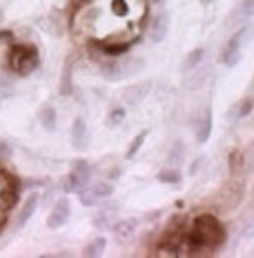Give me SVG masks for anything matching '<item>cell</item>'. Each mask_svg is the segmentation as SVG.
<instances>
[{
  "instance_id": "obj_1",
  "label": "cell",
  "mask_w": 254,
  "mask_h": 258,
  "mask_svg": "<svg viewBox=\"0 0 254 258\" xmlns=\"http://www.w3.org/2000/svg\"><path fill=\"white\" fill-rule=\"evenodd\" d=\"M187 238V254L201 256V254H212L225 243V227L214 214H198L194 218V225L190 229Z\"/></svg>"
},
{
  "instance_id": "obj_2",
  "label": "cell",
  "mask_w": 254,
  "mask_h": 258,
  "mask_svg": "<svg viewBox=\"0 0 254 258\" xmlns=\"http://www.w3.org/2000/svg\"><path fill=\"white\" fill-rule=\"evenodd\" d=\"M40 67V51L31 42L16 40L7 51V69L18 78H27Z\"/></svg>"
},
{
  "instance_id": "obj_3",
  "label": "cell",
  "mask_w": 254,
  "mask_h": 258,
  "mask_svg": "<svg viewBox=\"0 0 254 258\" xmlns=\"http://www.w3.org/2000/svg\"><path fill=\"white\" fill-rule=\"evenodd\" d=\"M243 198H245V182L234 176V178L228 180L223 187H221L219 198H216V205L221 209H225V212H230V209H236L241 205Z\"/></svg>"
},
{
  "instance_id": "obj_4",
  "label": "cell",
  "mask_w": 254,
  "mask_h": 258,
  "mask_svg": "<svg viewBox=\"0 0 254 258\" xmlns=\"http://www.w3.org/2000/svg\"><path fill=\"white\" fill-rule=\"evenodd\" d=\"M247 38H250V29L236 31V34L232 36L228 42H225V47H223V51H221L219 60L223 64H228V67H234V64L241 60V47H243V42H245Z\"/></svg>"
},
{
  "instance_id": "obj_5",
  "label": "cell",
  "mask_w": 254,
  "mask_h": 258,
  "mask_svg": "<svg viewBox=\"0 0 254 258\" xmlns=\"http://www.w3.org/2000/svg\"><path fill=\"white\" fill-rule=\"evenodd\" d=\"M72 216V205H69L67 198H58L52 207V214L47 216V227L49 229H61L65 223Z\"/></svg>"
},
{
  "instance_id": "obj_6",
  "label": "cell",
  "mask_w": 254,
  "mask_h": 258,
  "mask_svg": "<svg viewBox=\"0 0 254 258\" xmlns=\"http://www.w3.org/2000/svg\"><path fill=\"white\" fill-rule=\"evenodd\" d=\"M212 109L210 107H205V109L201 111V116L196 118V122H194V136H196V143L203 145L210 141V136H212Z\"/></svg>"
},
{
  "instance_id": "obj_7",
  "label": "cell",
  "mask_w": 254,
  "mask_h": 258,
  "mask_svg": "<svg viewBox=\"0 0 254 258\" xmlns=\"http://www.w3.org/2000/svg\"><path fill=\"white\" fill-rule=\"evenodd\" d=\"M20 203V187L16 185H3L0 187V212L9 214Z\"/></svg>"
},
{
  "instance_id": "obj_8",
  "label": "cell",
  "mask_w": 254,
  "mask_h": 258,
  "mask_svg": "<svg viewBox=\"0 0 254 258\" xmlns=\"http://www.w3.org/2000/svg\"><path fill=\"white\" fill-rule=\"evenodd\" d=\"M36 207H38V194H29V196L25 198L23 207L16 212V229H23L27 223H29V218L34 216Z\"/></svg>"
},
{
  "instance_id": "obj_9",
  "label": "cell",
  "mask_w": 254,
  "mask_h": 258,
  "mask_svg": "<svg viewBox=\"0 0 254 258\" xmlns=\"http://www.w3.org/2000/svg\"><path fill=\"white\" fill-rule=\"evenodd\" d=\"M167 29H170V18L167 14H156L149 20V40L152 42H163L167 38Z\"/></svg>"
},
{
  "instance_id": "obj_10",
  "label": "cell",
  "mask_w": 254,
  "mask_h": 258,
  "mask_svg": "<svg viewBox=\"0 0 254 258\" xmlns=\"http://www.w3.org/2000/svg\"><path fill=\"white\" fill-rule=\"evenodd\" d=\"M138 229V220L136 218H123L118 220V223L112 225V234H114L116 240H121V243H125V240H129L134 234H136Z\"/></svg>"
},
{
  "instance_id": "obj_11",
  "label": "cell",
  "mask_w": 254,
  "mask_h": 258,
  "mask_svg": "<svg viewBox=\"0 0 254 258\" xmlns=\"http://www.w3.org/2000/svg\"><path fill=\"white\" fill-rule=\"evenodd\" d=\"M96 42H98L100 51L105 53V56H112V58L123 56V53L132 47V40H114V38H110V40H96Z\"/></svg>"
},
{
  "instance_id": "obj_12",
  "label": "cell",
  "mask_w": 254,
  "mask_h": 258,
  "mask_svg": "<svg viewBox=\"0 0 254 258\" xmlns=\"http://www.w3.org/2000/svg\"><path fill=\"white\" fill-rule=\"evenodd\" d=\"M149 87L152 85L149 83H138V85H132V87H127L123 91V100H125L127 105H138L140 100L145 98V96L149 94Z\"/></svg>"
},
{
  "instance_id": "obj_13",
  "label": "cell",
  "mask_w": 254,
  "mask_h": 258,
  "mask_svg": "<svg viewBox=\"0 0 254 258\" xmlns=\"http://www.w3.org/2000/svg\"><path fill=\"white\" fill-rule=\"evenodd\" d=\"M250 16H254V0H241L230 12L228 25H234V23H239V20H247Z\"/></svg>"
},
{
  "instance_id": "obj_14",
  "label": "cell",
  "mask_w": 254,
  "mask_h": 258,
  "mask_svg": "<svg viewBox=\"0 0 254 258\" xmlns=\"http://www.w3.org/2000/svg\"><path fill=\"white\" fill-rule=\"evenodd\" d=\"M87 141V122L83 120V118H74L72 122V143L76 149H85V143Z\"/></svg>"
},
{
  "instance_id": "obj_15",
  "label": "cell",
  "mask_w": 254,
  "mask_h": 258,
  "mask_svg": "<svg viewBox=\"0 0 254 258\" xmlns=\"http://www.w3.org/2000/svg\"><path fill=\"white\" fill-rule=\"evenodd\" d=\"M38 122L42 125V129H47V132H54V129H56V122H58L56 109H54L52 105H45L38 111Z\"/></svg>"
},
{
  "instance_id": "obj_16",
  "label": "cell",
  "mask_w": 254,
  "mask_h": 258,
  "mask_svg": "<svg viewBox=\"0 0 254 258\" xmlns=\"http://www.w3.org/2000/svg\"><path fill=\"white\" fill-rule=\"evenodd\" d=\"M72 171H74V176H76L78 182H80V189H83V187L89 182L91 174H94V167H91L87 160H76V163H74V167H72Z\"/></svg>"
},
{
  "instance_id": "obj_17",
  "label": "cell",
  "mask_w": 254,
  "mask_h": 258,
  "mask_svg": "<svg viewBox=\"0 0 254 258\" xmlns=\"http://www.w3.org/2000/svg\"><path fill=\"white\" fill-rule=\"evenodd\" d=\"M203 58H205V49H203V47L192 49L185 56V60H183V72L190 74V72H194V69H198V64H203Z\"/></svg>"
},
{
  "instance_id": "obj_18",
  "label": "cell",
  "mask_w": 254,
  "mask_h": 258,
  "mask_svg": "<svg viewBox=\"0 0 254 258\" xmlns=\"http://www.w3.org/2000/svg\"><path fill=\"white\" fill-rule=\"evenodd\" d=\"M183 160H185V145H183V141H174L170 152H167V165L170 167H178Z\"/></svg>"
},
{
  "instance_id": "obj_19",
  "label": "cell",
  "mask_w": 254,
  "mask_h": 258,
  "mask_svg": "<svg viewBox=\"0 0 254 258\" xmlns=\"http://www.w3.org/2000/svg\"><path fill=\"white\" fill-rule=\"evenodd\" d=\"M72 62H65L63 67V76H61V85H58V91H61V96H69L72 94Z\"/></svg>"
},
{
  "instance_id": "obj_20",
  "label": "cell",
  "mask_w": 254,
  "mask_h": 258,
  "mask_svg": "<svg viewBox=\"0 0 254 258\" xmlns=\"http://www.w3.org/2000/svg\"><path fill=\"white\" fill-rule=\"evenodd\" d=\"M161 182H165V185H176V182H181L183 174L178 171V167H163L159 171V176H156Z\"/></svg>"
},
{
  "instance_id": "obj_21",
  "label": "cell",
  "mask_w": 254,
  "mask_h": 258,
  "mask_svg": "<svg viewBox=\"0 0 254 258\" xmlns=\"http://www.w3.org/2000/svg\"><path fill=\"white\" fill-rule=\"evenodd\" d=\"M105 245H107V240L103 238V236H98V238L89 240V243L83 247V256H87V258L100 256V254H103V249H105Z\"/></svg>"
},
{
  "instance_id": "obj_22",
  "label": "cell",
  "mask_w": 254,
  "mask_h": 258,
  "mask_svg": "<svg viewBox=\"0 0 254 258\" xmlns=\"http://www.w3.org/2000/svg\"><path fill=\"white\" fill-rule=\"evenodd\" d=\"M243 167H245V154L239 152V149H234V152L230 154V174L232 176L241 174Z\"/></svg>"
},
{
  "instance_id": "obj_23",
  "label": "cell",
  "mask_w": 254,
  "mask_h": 258,
  "mask_svg": "<svg viewBox=\"0 0 254 258\" xmlns=\"http://www.w3.org/2000/svg\"><path fill=\"white\" fill-rule=\"evenodd\" d=\"M91 191L96 194L98 201H103V198H110L112 194H114V185H112V180H98L94 187H91Z\"/></svg>"
},
{
  "instance_id": "obj_24",
  "label": "cell",
  "mask_w": 254,
  "mask_h": 258,
  "mask_svg": "<svg viewBox=\"0 0 254 258\" xmlns=\"http://www.w3.org/2000/svg\"><path fill=\"white\" fill-rule=\"evenodd\" d=\"M125 120V107H114V109H110V114H107V127L110 129H114L118 127L121 122Z\"/></svg>"
},
{
  "instance_id": "obj_25",
  "label": "cell",
  "mask_w": 254,
  "mask_h": 258,
  "mask_svg": "<svg viewBox=\"0 0 254 258\" xmlns=\"http://www.w3.org/2000/svg\"><path fill=\"white\" fill-rule=\"evenodd\" d=\"M147 136H149L147 129H143V132H138V134H136V138L132 141V145H129V149H127V154H125L127 158H134V156L138 154V149L143 147V143H145V138H147Z\"/></svg>"
},
{
  "instance_id": "obj_26",
  "label": "cell",
  "mask_w": 254,
  "mask_h": 258,
  "mask_svg": "<svg viewBox=\"0 0 254 258\" xmlns=\"http://www.w3.org/2000/svg\"><path fill=\"white\" fill-rule=\"evenodd\" d=\"M61 189H63L65 194H72V191H78V189H80V182H78L76 176H74V171H69V174L63 178Z\"/></svg>"
},
{
  "instance_id": "obj_27",
  "label": "cell",
  "mask_w": 254,
  "mask_h": 258,
  "mask_svg": "<svg viewBox=\"0 0 254 258\" xmlns=\"http://www.w3.org/2000/svg\"><path fill=\"white\" fill-rule=\"evenodd\" d=\"M252 109H254V98H243L241 103L234 107V111H232V114H234V118H245Z\"/></svg>"
},
{
  "instance_id": "obj_28",
  "label": "cell",
  "mask_w": 254,
  "mask_h": 258,
  "mask_svg": "<svg viewBox=\"0 0 254 258\" xmlns=\"http://www.w3.org/2000/svg\"><path fill=\"white\" fill-rule=\"evenodd\" d=\"M205 78H208V69H201V64H198V72L187 78V83H185L187 89H198L205 83Z\"/></svg>"
},
{
  "instance_id": "obj_29",
  "label": "cell",
  "mask_w": 254,
  "mask_h": 258,
  "mask_svg": "<svg viewBox=\"0 0 254 258\" xmlns=\"http://www.w3.org/2000/svg\"><path fill=\"white\" fill-rule=\"evenodd\" d=\"M78 198H80V203H83L85 207H94L96 203H98V198H96V194L91 191V189H78Z\"/></svg>"
},
{
  "instance_id": "obj_30",
  "label": "cell",
  "mask_w": 254,
  "mask_h": 258,
  "mask_svg": "<svg viewBox=\"0 0 254 258\" xmlns=\"http://www.w3.org/2000/svg\"><path fill=\"white\" fill-rule=\"evenodd\" d=\"M112 214H114V209H112V207L100 209V212H98V216H94V225H96V227H105V225H110Z\"/></svg>"
},
{
  "instance_id": "obj_31",
  "label": "cell",
  "mask_w": 254,
  "mask_h": 258,
  "mask_svg": "<svg viewBox=\"0 0 254 258\" xmlns=\"http://www.w3.org/2000/svg\"><path fill=\"white\" fill-rule=\"evenodd\" d=\"M241 227L245 229V236H250V234H254V212L250 209V214H245V216H243V220H241Z\"/></svg>"
},
{
  "instance_id": "obj_32",
  "label": "cell",
  "mask_w": 254,
  "mask_h": 258,
  "mask_svg": "<svg viewBox=\"0 0 254 258\" xmlns=\"http://www.w3.org/2000/svg\"><path fill=\"white\" fill-rule=\"evenodd\" d=\"M112 12H114V16H127L129 7L125 0H112Z\"/></svg>"
},
{
  "instance_id": "obj_33",
  "label": "cell",
  "mask_w": 254,
  "mask_h": 258,
  "mask_svg": "<svg viewBox=\"0 0 254 258\" xmlns=\"http://www.w3.org/2000/svg\"><path fill=\"white\" fill-rule=\"evenodd\" d=\"M16 42V34L12 29H3L0 31V45H5V47H12Z\"/></svg>"
},
{
  "instance_id": "obj_34",
  "label": "cell",
  "mask_w": 254,
  "mask_h": 258,
  "mask_svg": "<svg viewBox=\"0 0 254 258\" xmlns=\"http://www.w3.org/2000/svg\"><path fill=\"white\" fill-rule=\"evenodd\" d=\"M87 3H91V0H69V12H78V9H83Z\"/></svg>"
},
{
  "instance_id": "obj_35",
  "label": "cell",
  "mask_w": 254,
  "mask_h": 258,
  "mask_svg": "<svg viewBox=\"0 0 254 258\" xmlns=\"http://www.w3.org/2000/svg\"><path fill=\"white\" fill-rule=\"evenodd\" d=\"M121 174H123V169H121V167H112L110 171H107V180H116V178H121Z\"/></svg>"
},
{
  "instance_id": "obj_36",
  "label": "cell",
  "mask_w": 254,
  "mask_h": 258,
  "mask_svg": "<svg viewBox=\"0 0 254 258\" xmlns=\"http://www.w3.org/2000/svg\"><path fill=\"white\" fill-rule=\"evenodd\" d=\"M9 154H12V147L5 141H0V158H9Z\"/></svg>"
},
{
  "instance_id": "obj_37",
  "label": "cell",
  "mask_w": 254,
  "mask_h": 258,
  "mask_svg": "<svg viewBox=\"0 0 254 258\" xmlns=\"http://www.w3.org/2000/svg\"><path fill=\"white\" fill-rule=\"evenodd\" d=\"M201 165H205V158H196V163L192 165V169H190V171H192V174H196V171H198V167H201Z\"/></svg>"
},
{
  "instance_id": "obj_38",
  "label": "cell",
  "mask_w": 254,
  "mask_h": 258,
  "mask_svg": "<svg viewBox=\"0 0 254 258\" xmlns=\"http://www.w3.org/2000/svg\"><path fill=\"white\" fill-rule=\"evenodd\" d=\"M245 156H247L245 160H250V163L254 165V143H252V147H250V149H247V152H245Z\"/></svg>"
},
{
  "instance_id": "obj_39",
  "label": "cell",
  "mask_w": 254,
  "mask_h": 258,
  "mask_svg": "<svg viewBox=\"0 0 254 258\" xmlns=\"http://www.w3.org/2000/svg\"><path fill=\"white\" fill-rule=\"evenodd\" d=\"M152 3H154V5H161V3H163V0H152Z\"/></svg>"
},
{
  "instance_id": "obj_40",
  "label": "cell",
  "mask_w": 254,
  "mask_h": 258,
  "mask_svg": "<svg viewBox=\"0 0 254 258\" xmlns=\"http://www.w3.org/2000/svg\"><path fill=\"white\" fill-rule=\"evenodd\" d=\"M0 23H3V9H0Z\"/></svg>"
},
{
  "instance_id": "obj_41",
  "label": "cell",
  "mask_w": 254,
  "mask_h": 258,
  "mask_svg": "<svg viewBox=\"0 0 254 258\" xmlns=\"http://www.w3.org/2000/svg\"><path fill=\"white\" fill-rule=\"evenodd\" d=\"M201 3H210V0H201Z\"/></svg>"
}]
</instances>
